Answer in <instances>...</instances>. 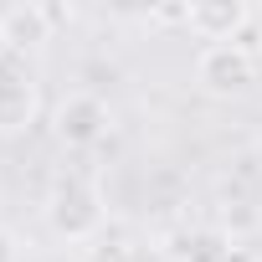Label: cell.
I'll use <instances>...</instances> for the list:
<instances>
[{"label": "cell", "mask_w": 262, "mask_h": 262, "mask_svg": "<svg viewBox=\"0 0 262 262\" xmlns=\"http://www.w3.org/2000/svg\"><path fill=\"white\" fill-rule=\"evenodd\" d=\"M62 21H67V11H57V6H16L0 16V36H6V47H36Z\"/></svg>", "instance_id": "obj_6"}, {"label": "cell", "mask_w": 262, "mask_h": 262, "mask_svg": "<svg viewBox=\"0 0 262 262\" xmlns=\"http://www.w3.org/2000/svg\"><path fill=\"white\" fill-rule=\"evenodd\" d=\"M226 252H231V242H226V231H216V226L180 231V242H175V257H180V262H226Z\"/></svg>", "instance_id": "obj_7"}, {"label": "cell", "mask_w": 262, "mask_h": 262, "mask_svg": "<svg viewBox=\"0 0 262 262\" xmlns=\"http://www.w3.org/2000/svg\"><path fill=\"white\" fill-rule=\"evenodd\" d=\"M108 123H113V113H108V103H103L98 93H67V98L57 103V118H52L57 139H62L67 149L98 144V139L108 134Z\"/></svg>", "instance_id": "obj_3"}, {"label": "cell", "mask_w": 262, "mask_h": 262, "mask_svg": "<svg viewBox=\"0 0 262 262\" xmlns=\"http://www.w3.org/2000/svg\"><path fill=\"white\" fill-rule=\"evenodd\" d=\"M195 82H201L211 98H242V93H252V82H257V57H252L242 41L201 47V57H195Z\"/></svg>", "instance_id": "obj_2"}, {"label": "cell", "mask_w": 262, "mask_h": 262, "mask_svg": "<svg viewBox=\"0 0 262 262\" xmlns=\"http://www.w3.org/2000/svg\"><path fill=\"white\" fill-rule=\"evenodd\" d=\"M82 262H139V257L123 236H98V242L82 247Z\"/></svg>", "instance_id": "obj_8"}, {"label": "cell", "mask_w": 262, "mask_h": 262, "mask_svg": "<svg viewBox=\"0 0 262 262\" xmlns=\"http://www.w3.org/2000/svg\"><path fill=\"white\" fill-rule=\"evenodd\" d=\"M36 108H41L36 77L21 67H0V134H26L36 123Z\"/></svg>", "instance_id": "obj_4"}, {"label": "cell", "mask_w": 262, "mask_h": 262, "mask_svg": "<svg viewBox=\"0 0 262 262\" xmlns=\"http://www.w3.org/2000/svg\"><path fill=\"white\" fill-rule=\"evenodd\" d=\"M247 6L242 0H201V6H190V21H185V31H195L206 47H216V41H231L242 26H247Z\"/></svg>", "instance_id": "obj_5"}, {"label": "cell", "mask_w": 262, "mask_h": 262, "mask_svg": "<svg viewBox=\"0 0 262 262\" xmlns=\"http://www.w3.org/2000/svg\"><path fill=\"white\" fill-rule=\"evenodd\" d=\"M6 52H11V47H6V36H0V57H6Z\"/></svg>", "instance_id": "obj_11"}, {"label": "cell", "mask_w": 262, "mask_h": 262, "mask_svg": "<svg viewBox=\"0 0 262 262\" xmlns=\"http://www.w3.org/2000/svg\"><path fill=\"white\" fill-rule=\"evenodd\" d=\"M0 262H21V242L11 226H0Z\"/></svg>", "instance_id": "obj_10"}, {"label": "cell", "mask_w": 262, "mask_h": 262, "mask_svg": "<svg viewBox=\"0 0 262 262\" xmlns=\"http://www.w3.org/2000/svg\"><path fill=\"white\" fill-rule=\"evenodd\" d=\"M47 226L62 236V242H98L103 236V195H98V185L93 180H82V175H62L57 185H52V195H47Z\"/></svg>", "instance_id": "obj_1"}, {"label": "cell", "mask_w": 262, "mask_h": 262, "mask_svg": "<svg viewBox=\"0 0 262 262\" xmlns=\"http://www.w3.org/2000/svg\"><path fill=\"white\" fill-rule=\"evenodd\" d=\"M149 21H160V26H185V21H190V6H160V11H149Z\"/></svg>", "instance_id": "obj_9"}]
</instances>
